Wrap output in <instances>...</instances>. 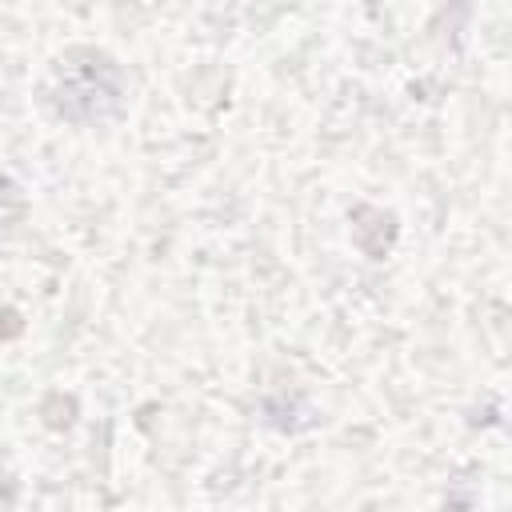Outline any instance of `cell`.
Listing matches in <instances>:
<instances>
[{
	"instance_id": "6da1fadb",
	"label": "cell",
	"mask_w": 512,
	"mask_h": 512,
	"mask_svg": "<svg viewBox=\"0 0 512 512\" xmlns=\"http://www.w3.org/2000/svg\"><path fill=\"white\" fill-rule=\"evenodd\" d=\"M116 68H112V60H104V56H96V52H84V64L76 68V64H68L64 68V84H60V96H56V104H60V112H68V116H80V100L88 104L84 108V116H100L108 104H116Z\"/></svg>"
}]
</instances>
